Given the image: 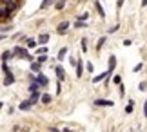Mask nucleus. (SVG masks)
Here are the masks:
<instances>
[{"mask_svg":"<svg viewBox=\"0 0 147 132\" xmlns=\"http://www.w3.org/2000/svg\"><path fill=\"white\" fill-rule=\"evenodd\" d=\"M142 5H147V0H142Z\"/></svg>","mask_w":147,"mask_h":132,"instance_id":"obj_34","label":"nucleus"},{"mask_svg":"<svg viewBox=\"0 0 147 132\" xmlns=\"http://www.w3.org/2000/svg\"><path fill=\"white\" fill-rule=\"evenodd\" d=\"M107 76H109V72H102V74H96V76L93 78V83H100L102 80H104V78H107Z\"/></svg>","mask_w":147,"mask_h":132,"instance_id":"obj_6","label":"nucleus"},{"mask_svg":"<svg viewBox=\"0 0 147 132\" xmlns=\"http://www.w3.org/2000/svg\"><path fill=\"white\" fill-rule=\"evenodd\" d=\"M51 4H53V0H44V2H42V5H40V7L42 9H46V7H49V5Z\"/></svg>","mask_w":147,"mask_h":132,"instance_id":"obj_20","label":"nucleus"},{"mask_svg":"<svg viewBox=\"0 0 147 132\" xmlns=\"http://www.w3.org/2000/svg\"><path fill=\"white\" fill-rule=\"evenodd\" d=\"M113 82H115L116 85H120V83H122V76H115V80H113Z\"/></svg>","mask_w":147,"mask_h":132,"instance_id":"obj_24","label":"nucleus"},{"mask_svg":"<svg viewBox=\"0 0 147 132\" xmlns=\"http://www.w3.org/2000/svg\"><path fill=\"white\" fill-rule=\"evenodd\" d=\"M67 29H69V22H60V24H58V27H56V31H58V34H64Z\"/></svg>","mask_w":147,"mask_h":132,"instance_id":"obj_3","label":"nucleus"},{"mask_svg":"<svg viewBox=\"0 0 147 132\" xmlns=\"http://www.w3.org/2000/svg\"><path fill=\"white\" fill-rule=\"evenodd\" d=\"M94 7H96L98 15H100V18H104V16H105V11H104V7H102V4L98 2V0H96V2H94Z\"/></svg>","mask_w":147,"mask_h":132,"instance_id":"obj_7","label":"nucleus"},{"mask_svg":"<svg viewBox=\"0 0 147 132\" xmlns=\"http://www.w3.org/2000/svg\"><path fill=\"white\" fill-rule=\"evenodd\" d=\"M40 67H42V64L36 60L35 64H31V71H33V72H38V71H40Z\"/></svg>","mask_w":147,"mask_h":132,"instance_id":"obj_15","label":"nucleus"},{"mask_svg":"<svg viewBox=\"0 0 147 132\" xmlns=\"http://www.w3.org/2000/svg\"><path fill=\"white\" fill-rule=\"evenodd\" d=\"M116 29H118V25H113V27H111V29H109V34H111V33H115Z\"/></svg>","mask_w":147,"mask_h":132,"instance_id":"obj_31","label":"nucleus"},{"mask_svg":"<svg viewBox=\"0 0 147 132\" xmlns=\"http://www.w3.org/2000/svg\"><path fill=\"white\" fill-rule=\"evenodd\" d=\"M9 58H13V53H9V51H4V54H2V64H5Z\"/></svg>","mask_w":147,"mask_h":132,"instance_id":"obj_14","label":"nucleus"},{"mask_svg":"<svg viewBox=\"0 0 147 132\" xmlns=\"http://www.w3.org/2000/svg\"><path fill=\"white\" fill-rule=\"evenodd\" d=\"M122 5H123V0H116V7L122 9Z\"/></svg>","mask_w":147,"mask_h":132,"instance_id":"obj_27","label":"nucleus"},{"mask_svg":"<svg viewBox=\"0 0 147 132\" xmlns=\"http://www.w3.org/2000/svg\"><path fill=\"white\" fill-rule=\"evenodd\" d=\"M49 42V34H40V36H38V44L40 45H46Z\"/></svg>","mask_w":147,"mask_h":132,"instance_id":"obj_11","label":"nucleus"},{"mask_svg":"<svg viewBox=\"0 0 147 132\" xmlns=\"http://www.w3.org/2000/svg\"><path fill=\"white\" fill-rule=\"evenodd\" d=\"M56 76H58V80H60V82H64V80H65V72H64V69H62L60 65L56 67Z\"/></svg>","mask_w":147,"mask_h":132,"instance_id":"obj_9","label":"nucleus"},{"mask_svg":"<svg viewBox=\"0 0 147 132\" xmlns=\"http://www.w3.org/2000/svg\"><path fill=\"white\" fill-rule=\"evenodd\" d=\"M105 44V36H102L100 40H98V44H96V51H100L102 49V45H104Z\"/></svg>","mask_w":147,"mask_h":132,"instance_id":"obj_19","label":"nucleus"},{"mask_svg":"<svg viewBox=\"0 0 147 132\" xmlns=\"http://www.w3.org/2000/svg\"><path fill=\"white\" fill-rule=\"evenodd\" d=\"M46 60H47V56H46V54H40V56H38V62H40V64H44Z\"/></svg>","mask_w":147,"mask_h":132,"instance_id":"obj_23","label":"nucleus"},{"mask_svg":"<svg viewBox=\"0 0 147 132\" xmlns=\"http://www.w3.org/2000/svg\"><path fill=\"white\" fill-rule=\"evenodd\" d=\"M145 89H147V83L142 82V83H140V90H145Z\"/></svg>","mask_w":147,"mask_h":132,"instance_id":"obj_30","label":"nucleus"},{"mask_svg":"<svg viewBox=\"0 0 147 132\" xmlns=\"http://www.w3.org/2000/svg\"><path fill=\"white\" fill-rule=\"evenodd\" d=\"M64 5H65V0H58V2H56V5H55V7H56V9L60 11V9H64Z\"/></svg>","mask_w":147,"mask_h":132,"instance_id":"obj_18","label":"nucleus"},{"mask_svg":"<svg viewBox=\"0 0 147 132\" xmlns=\"http://www.w3.org/2000/svg\"><path fill=\"white\" fill-rule=\"evenodd\" d=\"M87 16H89V13H84V15L80 16V18H78V20H82V22H84V20H87Z\"/></svg>","mask_w":147,"mask_h":132,"instance_id":"obj_29","label":"nucleus"},{"mask_svg":"<svg viewBox=\"0 0 147 132\" xmlns=\"http://www.w3.org/2000/svg\"><path fill=\"white\" fill-rule=\"evenodd\" d=\"M33 80H36V82L40 83V85H47V78L44 76V74H38V76H36V78H33Z\"/></svg>","mask_w":147,"mask_h":132,"instance_id":"obj_12","label":"nucleus"},{"mask_svg":"<svg viewBox=\"0 0 147 132\" xmlns=\"http://www.w3.org/2000/svg\"><path fill=\"white\" fill-rule=\"evenodd\" d=\"M40 100H42V103H46V105H47V103L51 101V94H42Z\"/></svg>","mask_w":147,"mask_h":132,"instance_id":"obj_17","label":"nucleus"},{"mask_svg":"<svg viewBox=\"0 0 147 132\" xmlns=\"http://www.w3.org/2000/svg\"><path fill=\"white\" fill-rule=\"evenodd\" d=\"M46 53H47V47H46V45H42L40 49H36V54H46Z\"/></svg>","mask_w":147,"mask_h":132,"instance_id":"obj_21","label":"nucleus"},{"mask_svg":"<svg viewBox=\"0 0 147 132\" xmlns=\"http://www.w3.org/2000/svg\"><path fill=\"white\" fill-rule=\"evenodd\" d=\"M125 112H127V114H131V112H133V101H129V105L125 107Z\"/></svg>","mask_w":147,"mask_h":132,"instance_id":"obj_22","label":"nucleus"},{"mask_svg":"<svg viewBox=\"0 0 147 132\" xmlns=\"http://www.w3.org/2000/svg\"><path fill=\"white\" fill-rule=\"evenodd\" d=\"M15 54H16V56H20V58H29V54H27V51H26L24 47H16Z\"/></svg>","mask_w":147,"mask_h":132,"instance_id":"obj_5","label":"nucleus"},{"mask_svg":"<svg viewBox=\"0 0 147 132\" xmlns=\"http://www.w3.org/2000/svg\"><path fill=\"white\" fill-rule=\"evenodd\" d=\"M65 54H67V47H62V49H60V53H58V60H64V58H65Z\"/></svg>","mask_w":147,"mask_h":132,"instance_id":"obj_16","label":"nucleus"},{"mask_svg":"<svg viewBox=\"0 0 147 132\" xmlns=\"http://www.w3.org/2000/svg\"><path fill=\"white\" fill-rule=\"evenodd\" d=\"M49 130H51V132H60V130H58V129H55V127H51V129H49Z\"/></svg>","mask_w":147,"mask_h":132,"instance_id":"obj_32","label":"nucleus"},{"mask_svg":"<svg viewBox=\"0 0 147 132\" xmlns=\"http://www.w3.org/2000/svg\"><path fill=\"white\" fill-rule=\"evenodd\" d=\"M76 78H82V72H84V65H82V60L80 62H76Z\"/></svg>","mask_w":147,"mask_h":132,"instance_id":"obj_8","label":"nucleus"},{"mask_svg":"<svg viewBox=\"0 0 147 132\" xmlns=\"http://www.w3.org/2000/svg\"><path fill=\"white\" fill-rule=\"evenodd\" d=\"M144 112H145V116H147V100H145V107H144Z\"/></svg>","mask_w":147,"mask_h":132,"instance_id":"obj_33","label":"nucleus"},{"mask_svg":"<svg viewBox=\"0 0 147 132\" xmlns=\"http://www.w3.org/2000/svg\"><path fill=\"white\" fill-rule=\"evenodd\" d=\"M31 105H33V103H31L29 100H27V101H22L20 105H18V109H20V111H27V109H29Z\"/></svg>","mask_w":147,"mask_h":132,"instance_id":"obj_13","label":"nucleus"},{"mask_svg":"<svg viewBox=\"0 0 147 132\" xmlns=\"http://www.w3.org/2000/svg\"><path fill=\"white\" fill-rule=\"evenodd\" d=\"M38 98H42V96H40V92H38V90H33V94H31V98H29V101L33 103V105H35V103L38 101Z\"/></svg>","mask_w":147,"mask_h":132,"instance_id":"obj_10","label":"nucleus"},{"mask_svg":"<svg viewBox=\"0 0 147 132\" xmlns=\"http://www.w3.org/2000/svg\"><path fill=\"white\" fill-rule=\"evenodd\" d=\"M2 71H4V74H5V80H4V85H11L15 82V78H13V74H11L9 71H7V65L5 64H2Z\"/></svg>","mask_w":147,"mask_h":132,"instance_id":"obj_1","label":"nucleus"},{"mask_svg":"<svg viewBox=\"0 0 147 132\" xmlns=\"http://www.w3.org/2000/svg\"><path fill=\"white\" fill-rule=\"evenodd\" d=\"M142 67H144L142 64H138V65H134V69H133V71H134V72H138V71H140V69H142Z\"/></svg>","mask_w":147,"mask_h":132,"instance_id":"obj_28","label":"nucleus"},{"mask_svg":"<svg viewBox=\"0 0 147 132\" xmlns=\"http://www.w3.org/2000/svg\"><path fill=\"white\" fill-rule=\"evenodd\" d=\"M94 105L96 107H113V101L111 100H96Z\"/></svg>","mask_w":147,"mask_h":132,"instance_id":"obj_4","label":"nucleus"},{"mask_svg":"<svg viewBox=\"0 0 147 132\" xmlns=\"http://www.w3.org/2000/svg\"><path fill=\"white\" fill-rule=\"evenodd\" d=\"M115 67H116V56H115V54H111V56H109V69H107L109 76L113 74V71H115Z\"/></svg>","mask_w":147,"mask_h":132,"instance_id":"obj_2","label":"nucleus"},{"mask_svg":"<svg viewBox=\"0 0 147 132\" xmlns=\"http://www.w3.org/2000/svg\"><path fill=\"white\" fill-rule=\"evenodd\" d=\"M87 40H82V51H87Z\"/></svg>","mask_w":147,"mask_h":132,"instance_id":"obj_26","label":"nucleus"},{"mask_svg":"<svg viewBox=\"0 0 147 132\" xmlns=\"http://www.w3.org/2000/svg\"><path fill=\"white\" fill-rule=\"evenodd\" d=\"M35 45H36L35 40H27V47H35Z\"/></svg>","mask_w":147,"mask_h":132,"instance_id":"obj_25","label":"nucleus"}]
</instances>
